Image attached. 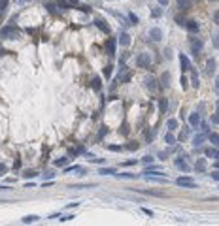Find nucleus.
I'll return each mask as SVG.
<instances>
[{
	"mask_svg": "<svg viewBox=\"0 0 219 226\" xmlns=\"http://www.w3.org/2000/svg\"><path fill=\"white\" fill-rule=\"evenodd\" d=\"M43 177H45V179H53V177H55V173L49 170V172H45V173H43Z\"/></svg>",
	"mask_w": 219,
	"mask_h": 226,
	"instance_id": "nucleus-46",
	"label": "nucleus"
},
{
	"mask_svg": "<svg viewBox=\"0 0 219 226\" xmlns=\"http://www.w3.org/2000/svg\"><path fill=\"white\" fill-rule=\"evenodd\" d=\"M212 123H213V124H217V115H215V113L212 115Z\"/></svg>",
	"mask_w": 219,
	"mask_h": 226,
	"instance_id": "nucleus-60",
	"label": "nucleus"
},
{
	"mask_svg": "<svg viewBox=\"0 0 219 226\" xmlns=\"http://www.w3.org/2000/svg\"><path fill=\"white\" fill-rule=\"evenodd\" d=\"M38 173L36 172H32V170H29V172H25V177H36Z\"/></svg>",
	"mask_w": 219,
	"mask_h": 226,
	"instance_id": "nucleus-48",
	"label": "nucleus"
},
{
	"mask_svg": "<svg viewBox=\"0 0 219 226\" xmlns=\"http://www.w3.org/2000/svg\"><path fill=\"white\" fill-rule=\"evenodd\" d=\"M66 2H68L70 8H72V6H78V0H66Z\"/></svg>",
	"mask_w": 219,
	"mask_h": 226,
	"instance_id": "nucleus-51",
	"label": "nucleus"
},
{
	"mask_svg": "<svg viewBox=\"0 0 219 226\" xmlns=\"http://www.w3.org/2000/svg\"><path fill=\"white\" fill-rule=\"evenodd\" d=\"M153 138H155V130H148V134H145V141L151 143V141H153Z\"/></svg>",
	"mask_w": 219,
	"mask_h": 226,
	"instance_id": "nucleus-32",
	"label": "nucleus"
},
{
	"mask_svg": "<svg viewBox=\"0 0 219 226\" xmlns=\"http://www.w3.org/2000/svg\"><path fill=\"white\" fill-rule=\"evenodd\" d=\"M98 173H100V175H113V173H115V168H100Z\"/></svg>",
	"mask_w": 219,
	"mask_h": 226,
	"instance_id": "nucleus-23",
	"label": "nucleus"
},
{
	"mask_svg": "<svg viewBox=\"0 0 219 226\" xmlns=\"http://www.w3.org/2000/svg\"><path fill=\"white\" fill-rule=\"evenodd\" d=\"M185 28L191 32V34H198V23L197 21H185Z\"/></svg>",
	"mask_w": 219,
	"mask_h": 226,
	"instance_id": "nucleus-6",
	"label": "nucleus"
},
{
	"mask_svg": "<svg viewBox=\"0 0 219 226\" xmlns=\"http://www.w3.org/2000/svg\"><path fill=\"white\" fill-rule=\"evenodd\" d=\"M91 85H93V89H94V90H100V77H93Z\"/></svg>",
	"mask_w": 219,
	"mask_h": 226,
	"instance_id": "nucleus-30",
	"label": "nucleus"
},
{
	"mask_svg": "<svg viewBox=\"0 0 219 226\" xmlns=\"http://www.w3.org/2000/svg\"><path fill=\"white\" fill-rule=\"evenodd\" d=\"M191 85L194 89H198V76H197V72H194V70H193V76H191Z\"/></svg>",
	"mask_w": 219,
	"mask_h": 226,
	"instance_id": "nucleus-27",
	"label": "nucleus"
},
{
	"mask_svg": "<svg viewBox=\"0 0 219 226\" xmlns=\"http://www.w3.org/2000/svg\"><path fill=\"white\" fill-rule=\"evenodd\" d=\"M157 2H159L161 6H168V0H157Z\"/></svg>",
	"mask_w": 219,
	"mask_h": 226,
	"instance_id": "nucleus-59",
	"label": "nucleus"
},
{
	"mask_svg": "<svg viewBox=\"0 0 219 226\" xmlns=\"http://www.w3.org/2000/svg\"><path fill=\"white\" fill-rule=\"evenodd\" d=\"M166 156H168V153H166V151H161V153H159V158H161V160H164Z\"/></svg>",
	"mask_w": 219,
	"mask_h": 226,
	"instance_id": "nucleus-50",
	"label": "nucleus"
},
{
	"mask_svg": "<svg viewBox=\"0 0 219 226\" xmlns=\"http://www.w3.org/2000/svg\"><path fill=\"white\" fill-rule=\"evenodd\" d=\"M176 126H178V121H176V119H168V130H170V132L176 130Z\"/></svg>",
	"mask_w": 219,
	"mask_h": 226,
	"instance_id": "nucleus-33",
	"label": "nucleus"
},
{
	"mask_svg": "<svg viewBox=\"0 0 219 226\" xmlns=\"http://www.w3.org/2000/svg\"><path fill=\"white\" fill-rule=\"evenodd\" d=\"M144 173H155V175L162 177V168L161 166H148V168L144 170Z\"/></svg>",
	"mask_w": 219,
	"mask_h": 226,
	"instance_id": "nucleus-9",
	"label": "nucleus"
},
{
	"mask_svg": "<svg viewBox=\"0 0 219 226\" xmlns=\"http://www.w3.org/2000/svg\"><path fill=\"white\" fill-rule=\"evenodd\" d=\"M164 141H166L168 145H174V143H176V136H174L172 132H168V134L164 136Z\"/></svg>",
	"mask_w": 219,
	"mask_h": 226,
	"instance_id": "nucleus-19",
	"label": "nucleus"
},
{
	"mask_svg": "<svg viewBox=\"0 0 219 226\" xmlns=\"http://www.w3.org/2000/svg\"><path fill=\"white\" fill-rule=\"evenodd\" d=\"M94 25H96V27H98V28H100V30H102L104 34H110V32H112V28H110V25H108V23H106V21L102 19V17H96V19H94Z\"/></svg>",
	"mask_w": 219,
	"mask_h": 226,
	"instance_id": "nucleus-5",
	"label": "nucleus"
},
{
	"mask_svg": "<svg viewBox=\"0 0 219 226\" xmlns=\"http://www.w3.org/2000/svg\"><path fill=\"white\" fill-rule=\"evenodd\" d=\"M194 168H197V172H204V170H206V160H204V158H198V160H197V166H194Z\"/></svg>",
	"mask_w": 219,
	"mask_h": 226,
	"instance_id": "nucleus-21",
	"label": "nucleus"
},
{
	"mask_svg": "<svg viewBox=\"0 0 219 226\" xmlns=\"http://www.w3.org/2000/svg\"><path fill=\"white\" fill-rule=\"evenodd\" d=\"M119 132L127 136V134H129V124H123V126H121V128H119Z\"/></svg>",
	"mask_w": 219,
	"mask_h": 226,
	"instance_id": "nucleus-44",
	"label": "nucleus"
},
{
	"mask_svg": "<svg viewBox=\"0 0 219 226\" xmlns=\"http://www.w3.org/2000/svg\"><path fill=\"white\" fill-rule=\"evenodd\" d=\"M55 6H59L61 10H70V6H68V2H66V0H57V2H55Z\"/></svg>",
	"mask_w": 219,
	"mask_h": 226,
	"instance_id": "nucleus-29",
	"label": "nucleus"
},
{
	"mask_svg": "<svg viewBox=\"0 0 219 226\" xmlns=\"http://www.w3.org/2000/svg\"><path fill=\"white\" fill-rule=\"evenodd\" d=\"M0 38H4V40H17L19 38V28L13 27V25L2 27V28H0Z\"/></svg>",
	"mask_w": 219,
	"mask_h": 226,
	"instance_id": "nucleus-1",
	"label": "nucleus"
},
{
	"mask_svg": "<svg viewBox=\"0 0 219 226\" xmlns=\"http://www.w3.org/2000/svg\"><path fill=\"white\" fill-rule=\"evenodd\" d=\"M170 79H172V77H170V74L168 72H164L162 76H161V85L166 89V87H170Z\"/></svg>",
	"mask_w": 219,
	"mask_h": 226,
	"instance_id": "nucleus-16",
	"label": "nucleus"
},
{
	"mask_svg": "<svg viewBox=\"0 0 219 226\" xmlns=\"http://www.w3.org/2000/svg\"><path fill=\"white\" fill-rule=\"evenodd\" d=\"M180 83H181V87H183V89H187V87H189V81H187V77H185V76H181Z\"/></svg>",
	"mask_w": 219,
	"mask_h": 226,
	"instance_id": "nucleus-41",
	"label": "nucleus"
},
{
	"mask_svg": "<svg viewBox=\"0 0 219 226\" xmlns=\"http://www.w3.org/2000/svg\"><path fill=\"white\" fill-rule=\"evenodd\" d=\"M142 211H144L145 215H148V217H153V211H151V209H145V207H142Z\"/></svg>",
	"mask_w": 219,
	"mask_h": 226,
	"instance_id": "nucleus-49",
	"label": "nucleus"
},
{
	"mask_svg": "<svg viewBox=\"0 0 219 226\" xmlns=\"http://www.w3.org/2000/svg\"><path fill=\"white\" fill-rule=\"evenodd\" d=\"M144 194H148V196H159V198H164V192H159V190H140Z\"/></svg>",
	"mask_w": 219,
	"mask_h": 226,
	"instance_id": "nucleus-22",
	"label": "nucleus"
},
{
	"mask_svg": "<svg viewBox=\"0 0 219 226\" xmlns=\"http://www.w3.org/2000/svg\"><path fill=\"white\" fill-rule=\"evenodd\" d=\"M202 47H204V41H202L200 38H193V40H191V53H193L194 57L200 55Z\"/></svg>",
	"mask_w": 219,
	"mask_h": 226,
	"instance_id": "nucleus-3",
	"label": "nucleus"
},
{
	"mask_svg": "<svg viewBox=\"0 0 219 226\" xmlns=\"http://www.w3.org/2000/svg\"><path fill=\"white\" fill-rule=\"evenodd\" d=\"M119 43L123 45V47H129V45H130V36H129L127 32H121V36H119Z\"/></svg>",
	"mask_w": 219,
	"mask_h": 226,
	"instance_id": "nucleus-12",
	"label": "nucleus"
},
{
	"mask_svg": "<svg viewBox=\"0 0 219 226\" xmlns=\"http://www.w3.org/2000/svg\"><path fill=\"white\" fill-rule=\"evenodd\" d=\"M174 164H176V168H180V170H183V172H189V164L185 162V158H183V156L176 158V160H174Z\"/></svg>",
	"mask_w": 219,
	"mask_h": 226,
	"instance_id": "nucleus-8",
	"label": "nucleus"
},
{
	"mask_svg": "<svg viewBox=\"0 0 219 226\" xmlns=\"http://www.w3.org/2000/svg\"><path fill=\"white\" fill-rule=\"evenodd\" d=\"M202 141H204V136H194V138H193V145L197 147V149L202 145Z\"/></svg>",
	"mask_w": 219,
	"mask_h": 226,
	"instance_id": "nucleus-24",
	"label": "nucleus"
},
{
	"mask_svg": "<svg viewBox=\"0 0 219 226\" xmlns=\"http://www.w3.org/2000/svg\"><path fill=\"white\" fill-rule=\"evenodd\" d=\"M6 172H8V168L4 164H0V173H6Z\"/></svg>",
	"mask_w": 219,
	"mask_h": 226,
	"instance_id": "nucleus-56",
	"label": "nucleus"
},
{
	"mask_svg": "<svg viewBox=\"0 0 219 226\" xmlns=\"http://www.w3.org/2000/svg\"><path fill=\"white\" fill-rule=\"evenodd\" d=\"M164 57H166V59H172V49H170V47L164 49Z\"/></svg>",
	"mask_w": 219,
	"mask_h": 226,
	"instance_id": "nucleus-45",
	"label": "nucleus"
},
{
	"mask_svg": "<svg viewBox=\"0 0 219 226\" xmlns=\"http://www.w3.org/2000/svg\"><path fill=\"white\" fill-rule=\"evenodd\" d=\"M176 185L178 187H183V189H194V187H197V183H194L191 177H178L176 179Z\"/></svg>",
	"mask_w": 219,
	"mask_h": 226,
	"instance_id": "nucleus-4",
	"label": "nucleus"
},
{
	"mask_svg": "<svg viewBox=\"0 0 219 226\" xmlns=\"http://www.w3.org/2000/svg\"><path fill=\"white\" fill-rule=\"evenodd\" d=\"M45 8H47V11L49 13H57V6H55V2H45Z\"/></svg>",
	"mask_w": 219,
	"mask_h": 226,
	"instance_id": "nucleus-26",
	"label": "nucleus"
},
{
	"mask_svg": "<svg viewBox=\"0 0 219 226\" xmlns=\"http://www.w3.org/2000/svg\"><path fill=\"white\" fill-rule=\"evenodd\" d=\"M142 162H144V164H151V162H153V156H149V154H148V156H144V158H142Z\"/></svg>",
	"mask_w": 219,
	"mask_h": 226,
	"instance_id": "nucleus-42",
	"label": "nucleus"
},
{
	"mask_svg": "<svg viewBox=\"0 0 219 226\" xmlns=\"http://www.w3.org/2000/svg\"><path fill=\"white\" fill-rule=\"evenodd\" d=\"M210 141L213 143V147H217V143H219V136L213 132V134H210Z\"/></svg>",
	"mask_w": 219,
	"mask_h": 226,
	"instance_id": "nucleus-34",
	"label": "nucleus"
},
{
	"mask_svg": "<svg viewBox=\"0 0 219 226\" xmlns=\"http://www.w3.org/2000/svg\"><path fill=\"white\" fill-rule=\"evenodd\" d=\"M64 172H66V173H68V172H80V173H81V172H85V168H83V166H78V164H76V166H70V168H66Z\"/></svg>",
	"mask_w": 219,
	"mask_h": 226,
	"instance_id": "nucleus-28",
	"label": "nucleus"
},
{
	"mask_svg": "<svg viewBox=\"0 0 219 226\" xmlns=\"http://www.w3.org/2000/svg\"><path fill=\"white\" fill-rule=\"evenodd\" d=\"M78 206H80V202H72V203H68L70 209H72V207H78Z\"/></svg>",
	"mask_w": 219,
	"mask_h": 226,
	"instance_id": "nucleus-53",
	"label": "nucleus"
},
{
	"mask_svg": "<svg viewBox=\"0 0 219 226\" xmlns=\"http://www.w3.org/2000/svg\"><path fill=\"white\" fill-rule=\"evenodd\" d=\"M145 87H148L149 90H157V79L155 77H145Z\"/></svg>",
	"mask_w": 219,
	"mask_h": 226,
	"instance_id": "nucleus-15",
	"label": "nucleus"
},
{
	"mask_svg": "<svg viewBox=\"0 0 219 226\" xmlns=\"http://www.w3.org/2000/svg\"><path fill=\"white\" fill-rule=\"evenodd\" d=\"M189 124L197 128L200 124V113H191V115H189Z\"/></svg>",
	"mask_w": 219,
	"mask_h": 226,
	"instance_id": "nucleus-10",
	"label": "nucleus"
},
{
	"mask_svg": "<svg viewBox=\"0 0 219 226\" xmlns=\"http://www.w3.org/2000/svg\"><path fill=\"white\" fill-rule=\"evenodd\" d=\"M180 62H181V70L183 72H187V70H191V62H189V59H187V55H180Z\"/></svg>",
	"mask_w": 219,
	"mask_h": 226,
	"instance_id": "nucleus-11",
	"label": "nucleus"
},
{
	"mask_svg": "<svg viewBox=\"0 0 219 226\" xmlns=\"http://www.w3.org/2000/svg\"><path fill=\"white\" fill-rule=\"evenodd\" d=\"M72 219H74L72 215H64V217H61V220H64V222H66V220H72Z\"/></svg>",
	"mask_w": 219,
	"mask_h": 226,
	"instance_id": "nucleus-52",
	"label": "nucleus"
},
{
	"mask_svg": "<svg viewBox=\"0 0 219 226\" xmlns=\"http://www.w3.org/2000/svg\"><path fill=\"white\" fill-rule=\"evenodd\" d=\"M112 72H113V66H110V64H108V66L104 68V77H106V79H110V77H112Z\"/></svg>",
	"mask_w": 219,
	"mask_h": 226,
	"instance_id": "nucleus-31",
	"label": "nucleus"
},
{
	"mask_svg": "<svg viewBox=\"0 0 219 226\" xmlns=\"http://www.w3.org/2000/svg\"><path fill=\"white\" fill-rule=\"evenodd\" d=\"M38 220H40V217H38V215H27V217H23V222H25V224L38 222Z\"/></svg>",
	"mask_w": 219,
	"mask_h": 226,
	"instance_id": "nucleus-17",
	"label": "nucleus"
},
{
	"mask_svg": "<svg viewBox=\"0 0 219 226\" xmlns=\"http://www.w3.org/2000/svg\"><path fill=\"white\" fill-rule=\"evenodd\" d=\"M117 177H123V179H136L134 173H115Z\"/></svg>",
	"mask_w": 219,
	"mask_h": 226,
	"instance_id": "nucleus-36",
	"label": "nucleus"
},
{
	"mask_svg": "<svg viewBox=\"0 0 219 226\" xmlns=\"http://www.w3.org/2000/svg\"><path fill=\"white\" fill-rule=\"evenodd\" d=\"M2 53H4V49H2V47H0V55H2Z\"/></svg>",
	"mask_w": 219,
	"mask_h": 226,
	"instance_id": "nucleus-61",
	"label": "nucleus"
},
{
	"mask_svg": "<svg viewBox=\"0 0 219 226\" xmlns=\"http://www.w3.org/2000/svg\"><path fill=\"white\" fill-rule=\"evenodd\" d=\"M130 79H132V74H130V72H127L125 76H121V81H123V83H127V81H130Z\"/></svg>",
	"mask_w": 219,
	"mask_h": 226,
	"instance_id": "nucleus-39",
	"label": "nucleus"
},
{
	"mask_svg": "<svg viewBox=\"0 0 219 226\" xmlns=\"http://www.w3.org/2000/svg\"><path fill=\"white\" fill-rule=\"evenodd\" d=\"M68 164V158L66 156H62V158H59V160H55V166H66Z\"/></svg>",
	"mask_w": 219,
	"mask_h": 226,
	"instance_id": "nucleus-35",
	"label": "nucleus"
},
{
	"mask_svg": "<svg viewBox=\"0 0 219 226\" xmlns=\"http://www.w3.org/2000/svg\"><path fill=\"white\" fill-rule=\"evenodd\" d=\"M129 19H130V25H138V17L134 13H129Z\"/></svg>",
	"mask_w": 219,
	"mask_h": 226,
	"instance_id": "nucleus-40",
	"label": "nucleus"
},
{
	"mask_svg": "<svg viewBox=\"0 0 219 226\" xmlns=\"http://www.w3.org/2000/svg\"><path fill=\"white\" fill-rule=\"evenodd\" d=\"M210 177H212L213 181H217V179H219V175H217V172H213V173H210Z\"/></svg>",
	"mask_w": 219,
	"mask_h": 226,
	"instance_id": "nucleus-55",
	"label": "nucleus"
},
{
	"mask_svg": "<svg viewBox=\"0 0 219 226\" xmlns=\"http://www.w3.org/2000/svg\"><path fill=\"white\" fill-rule=\"evenodd\" d=\"M13 166H15V170H17V168H21V160H19V158H17V160L13 162Z\"/></svg>",
	"mask_w": 219,
	"mask_h": 226,
	"instance_id": "nucleus-57",
	"label": "nucleus"
},
{
	"mask_svg": "<svg viewBox=\"0 0 219 226\" xmlns=\"http://www.w3.org/2000/svg\"><path fill=\"white\" fill-rule=\"evenodd\" d=\"M161 13H162V11H161V10H159V8H157V10H155V11H153V17H161Z\"/></svg>",
	"mask_w": 219,
	"mask_h": 226,
	"instance_id": "nucleus-54",
	"label": "nucleus"
},
{
	"mask_svg": "<svg viewBox=\"0 0 219 226\" xmlns=\"http://www.w3.org/2000/svg\"><path fill=\"white\" fill-rule=\"evenodd\" d=\"M178 6H180L181 10H189V8L193 6V0H178Z\"/></svg>",
	"mask_w": 219,
	"mask_h": 226,
	"instance_id": "nucleus-18",
	"label": "nucleus"
},
{
	"mask_svg": "<svg viewBox=\"0 0 219 226\" xmlns=\"http://www.w3.org/2000/svg\"><path fill=\"white\" fill-rule=\"evenodd\" d=\"M215 66H217V62H215V59H208V62H206V72L212 76L213 72H215Z\"/></svg>",
	"mask_w": 219,
	"mask_h": 226,
	"instance_id": "nucleus-14",
	"label": "nucleus"
},
{
	"mask_svg": "<svg viewBox=\"0 0 219 226\" xmlns=\"http://www.w3.org/2000/svg\"><path fill=\"white\" fill-rule=\"evenodd\" d=\"M106 134H108V128H106V126H104V128H102V130H100V132H98V136H96V140H98V141H100V140H102V138H104V136H106Z\"/></svg>",
	"mask_w": 219,
	"mask_h": 226,
	"instance_id": "nucleus-38",
	"label": "nucleus"
},
{
	"mask_svg": "<svg viewBox=\"0 0 219 226\" xmlns=\"http://www.w3.org/2000/svg\"><path fill=\"white\" fill-rule=\"evenodd\" d=\"M166 107H168L166 98H161V100H159V109H161V113H166Z\"/></svg>",
	"mask_w": 219,
	"mask_h": 226,
	"instance_id": "nucleus-25",
	"label": "nucleus"
},
{
	"mask_svg": "<svg viewBox=\"0 0 219 226\" xmlns=\"http://www.w3.org/2000/svg\"><path fill=\"white\" fill-rule=\"evenodd\" d=\"M136 66L138 68H148L151 66V57H149V53H140L138 57H136Z\"/></svg>",
	"mask_w": 219,
	"mask_h": 226,
	"instance_id": "nucleus-2",
	"label": "nucleus"
},
{
	"mask_svg": "<svg viewBox=\"0 0 219 226\" xmlns=\"http://www.w3.org/2000/svg\"><path fill=\"white\" fill-rule=\"evenodd\" d=\"M149 36H151L153 41H161V40H162V30H161L159 27H153L151 32H149Z\"/></svg>",
	"mask_w": 219,
	"mask_h": 226,
	"instance_id": "nucleus-7",
	"label": "nucleus"
},
{
	"mask_svg": "<svg viewBox=\"0 0 219 226\" xmlns=\"http://www.w3.org/2000/svg\"><path fill=\"white\" fill-rule=\"evenodd\" d=\"M125 149H129V151H136V149H138V145H136V143H129Z\"/></svg>",
	"mask_w": 219,
	"mask_h": 226,
	"instance_id": "nucleus-47",
	"label": "nucleus"
},
{
	"mask_svg": "<svg viewBox=\"0 0 219 226\" xmlns=\"http://www.w3.org/2000/svg\"><path fill=\"white\" fill-rule=\"evenodd\" d=\"M106 49H108V55H115V40H113V38H108Z\"/></svg>",
	"mask_w": 219,
	"mask_h": 226,
	"instance_id": "nucleus-13",
	"label": "nucleus"
},
{
	"mask_svg": "<svg viewBox=\"0 0 219 226\" xmlns=\"http://www.w3.org/2000/svg\"><path fill=\"white\" fill-rule=\"evenodd\" d=\"M206 156H208V158H217V156H219L217 147H213V149H212V147H210V149H206Z\"/></svg>",
	"mask_w": 219,
	"mask_h": 226,
	"instance_id": "nucleus-20",
	"label": "nucleus"
},
{
	"mask_svg": "<svg viewBox=\"0 0 219 226\" xmlns=\"http://www.w3.org/2000/svg\"><path fill=\"white\" fill-rule=\"evenodd\" d=\"M213 21H215V23H219V11H215V13H213Z\"/></svg>",
	"mask_w": 219,
	"mask_h": 226,
	"instance_id": "nucleus-58",
	"label": "nucleus"
},
{
	"mask_svg": "<svg viewBox=\"0 0 219 226\" xmlns=\"http://www.w3.org/2000/svg\"><path fill=\"white\" fill-rule=\"evenodd\" d=\"M176 23H178L180 27H185V19H183L181 15H178V17H176Z\"/></svg>",
	"mask_w": 219,
	"mask_h": 226,
	"instance_id": "nucleus-43",
	"label": "nucleus"
},
{
	"mask_svg": "<svg viewBox=\"0 0 219 226\" xmlns=\"http://www.w3.org/2000/svg\"><path fill=\"white\" fill-rule=\"evenodd\" d=\"M108 149L113 153H119V151H123V145H108Z\"/></svg>",
	"mask_w": 219,
	"mask_h": 226,
	"instance_id": "nucleus-37",
	"label": "nucleus"
}]
</instances>
